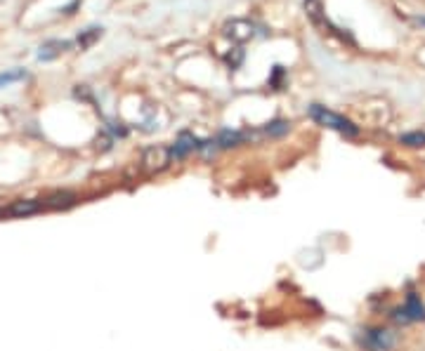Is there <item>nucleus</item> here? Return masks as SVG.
I'll return each instance as SVG.
<instances>
[{
    "label": "nucleus",
    "instance_id": "obj_1",
    "mask_svg": "<svg viewBox=\"0 0 425 351\" xmlns=\"http://www.w3.org/2000/svg\"><path fill=\"white\" fill-rule=\"evenodd\" d=\"M308 113L314 123H319V126H324L328 130H336V132L345 134V137H357V134H359V128H357L350 118L340 116V113L326 109V106H321V104H310Z\"/></svg>",
    "mask_w": 425,
    "mask_h": 351
},
{
    "label": "nucleus",
    "instance_id": "obj_2",
    "mask_svg": "<svg viewBox=\"0 0 425 351\" xmlns=\"http://www.w3.org/2000/svg\"><path fill=\"white\" fill-rule=\"evenodd\" d=\"M361 342L368 351H390L397 344V337L388 328H366Z\"/></svg>",
    "mask_w": 425,
    "mask_h": 351
},
{
    "label": "nucleus",
    "instance_id": "obj_3",
    "mask_svg": "<svg viewBox=\"0 0 425 351\" xmlns=\"http://www.w3.org/2000/svg\"><path fill=\"white\" fill-rule=\"evenodd\" d=\"M395 319L399 323H418V321H425V304L423 299L416 295V292H409L399 309L395 311Z\"/></svg>",
    "mask_w": 425,
    "mask_h": 351
},
{
    "label": "nucleus",
    "instance_id": "obj_4",
    "mask_svg": "<svg viewBox=\"0 0 425 351\" xmlns=\"http://www.w3.org/2000/svg\"><path fill=\"white\" fill-rule=\"evenodd\" d=\"M194 151H201V141H198L191 132H182L173 146H170V161H182Z\"/></svg>",
    "mask_w": 425,
    "mask_h": 351
},
{
    "label": "nucleus",
    "instance_id": "obj_5",
    "mask_svg": "<svg viewBox=\"0 0 425 351\" xmlns=\"http://www.w3.org/2000/svg\"><path fill=\"white\" fill-rule=\"evenodd\" d=\"M142 163H144V168L149 170V172H158V170H163L168 163H173L170 161V149L168 146H151V149L144 151Z\"/></svg>",
    "mask_w": 425,
    "mask_h": 351
},
{
    "label": "nucleus",
    "instance_id": "obj_6",
    "mask_svg": "<svg viewBox=\"0 0 425 351\" xmlns=\"http://www.w3.org/2000/svg\"><path fill=\"white\" fill-rule=\"evenodd\" d=\"M48 210L45 201H15L12 205L0 208V214H10V217H26V214H36Z\"/></svg>",
    "mask_w": 425,
    "mask_h": 351
},
{
    "label": "nucleus",
    "instance_id": "obj_7",
    "mask_svg": "<svg viewBox=\"0 0 425 351\" xmlns=\"http://www.w3.org/2000/svg\"><path fill=\"white\" fill-rule=\"evenodd\" d=\"M227 36L236 43H246L253 38V24L251 21H243V19H234L232 24H227Z\"/></svg>",
    "mask_w": 425,
    "mask_h": 351
},
{
    "label": "nucleus",
    "instance_id": "obj_8",
    "mask_svg": "<svg viewBox=\"0 0 425 351\" xmlns=\"http://www.w3.org/2000/svg\"><path fill=\"white\" fill-rule=\"evenodd\" d=\"M71 48V41H48L41 45V52H38V59L41 61H53L57 59L62 52Z\"/></svg>",
    "mask_w": 425,
    "mask_h": 351
},
{
    "label": "nucleus",
    "instance_id": "obj_9",
    "mask_svg": "<svg viewBox=\"0 0 425 351\" xmlns=\"http://www.w3.org/2000/svg\"><path fill=\"white\" fill-rule=\"evenodd\" d=\"M248 139L246 132H239V130H223L215 139V149H232V146H239Z\"/></svg>",
    "mask_w": 425,
    "mask_h": 351
},
{
    "label": "nucleus",
    "instance_id": "obj_10",
    "mask_svg": "<svg viewBox=\"0 0 425 351\" xmlns=\"http://www.w3.org/2000/svg\"><path fill=\"white\" fill-rule=\"evenodd\" d=\"M76 203V196L73 194H55V196H50V198H45V205L48 208H53V210H59V208H69Z\"/></svg>",
    "mask_w": 425,
    "mask_h": 351
},
{
    "label": "nucleus",
    "instance_id": "obj_11",
    "mask_svg": "<svg viewBox=\"0 0 425 351\" xmlns=\"http://www.w3.org/2000/svg\"><path fill=\"white\" fill-rule=\"evenodd\" d=\"M100 36H102V26H90V28H85L81 36H78L76 43H78V48H81V50H88Z\"/></svg>",
    "mask_w": 425,
    "mask_h": 351
},
{
    "label": "nucleus",
    "instance_id": "obj_12",
    "mask_svg": "<svg viewBox=\"0 0 425 351\" xmlns=\"http://www.w3.org/2000/svg\"><path fill=\"white\" fill-rule=\"evenodd\" d=\"M399 144L411 146V149H418V146H425V132L423 130H413V132H406L399 137Z\"/></svg>",
    "mask_w": 425,
    "mask_h": 351
},
{
    "label": "nucleus",
    "instance_id": "obj_13",
    "mask_svg": "<svg viewBox=\"0 0 425 351\" xmlns=\"http://www.w3.org/2000/svg\"><path fill=\"white\" fill-rule=\"evenodd\" d=\"M288 130H291V123L286 121H272L267 126L263 128L265 134H270V137H281V134H286Z\"/></svg>",
    "mask_w": 425,
    "mask_h": 351
},
{
    "label": "nucleus",
    "instance_id": "obj_14",
    "mask_svg": "<svg viewBox=\"0 0 425 351\" xmlns=\"http://www.w3.org/2000/svg\"><path fill=\"white\" fill-rule=\"evenodd\" d=\"M28 73L24 69H12V71H5L0 73V88H8V85H12L17 81H24Z\"/></svg>",
    "mask_w": 425,
    "mask_h": 351
},
{
    "label": "nucleus",
    "instance_id": "obj_15",
    "mask_svg": "<svg viewBox=\"0 0 425 351\" xmlns=\"http://www.w3.org/2000/svg\"><path fill=\"white\" fill-rule=\"evenodd\" d=\"M305 12L310 14L312 21H321V0H305Z\"/></svg>",
    "mask_w": 425,
    "mask_h": 351
},
{
    "label": "nucleus",
    "instance_id": "obj_16",
    "mask_svg": "<svg viewBox=\"0 0 425 351\" xmlns=\"http://www.w3.org/2000/svg\"><path fill=\"white\" fill-rule=\"evenodd\" d=\"M416 24H421V26H425V17H416Z\"/></svg>",
    "mask_w": 425,
    "mask_h": 351
}]
</instances>
